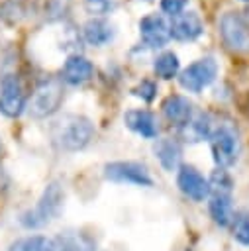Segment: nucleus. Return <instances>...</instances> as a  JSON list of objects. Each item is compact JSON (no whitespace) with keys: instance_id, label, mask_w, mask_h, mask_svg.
<instances>
[{"instance_id":"1","label":"nucleus","mask_w":249,"mask_h":251,"mask_svg":"<svg viewBox=\"0 0 249 251\" xmlns=\"http://www.w3.org/2000/svg\"><path fill=\"white\" fill-rule=\"evenodd\" d=\"M51 141L61 151H82L94 137V124L82 114H63L51 124Z\"/></svg>"},{"instance_id":"2","label":"nucleus","mask_w":249,"mask_h":251,"mask_svg":"<svg viewBox=\"0 0 249 251\" xmlns=\"http://www.w3.org/2000/svg\"><path fill=\"white\" fill-rule=\"evenodd\" d=\"M63 206H65V190L61 186V182L53 180L45 186L37 204L20 214V224L25 229H39V227L47 226L49 222L57 220L59 214L63 212Z\"/></svg>"},{"instance_id":"3","label":"nucleus","mask_w":249,"mask_h":251,"mask_svg":"<svg viewBox=\"0 0 249 251\" xmlns=\"http://www.w3.org/2000/svg\"><path fill=\"white\" fill-rule=\"evenodd\" d=\"M63 98H65L63 82L57 78H45L31 92L25 104V110L33 120H43V118L53 116L61 108Z\"/></svg>"},{"instance_id":"4","label":"nucleus","mask_w":249,"mask_h":251,"mask_svg":"<svg viewBox=\"0 0 249 251\" xmlns=\"http://www.w3.org/2000/svg\"><path fill=\"white\" fill-rule=\"evenodd\" d=\"M208 141H210V149H212V159L220 169H227L237 161L239 139H237V131L231 124L214 126V131Z\"/></svg>"},{"instance_id":"5","label":"nucleus","mask_w":249,"mask_h":251,"mask_svg":"<svg viewBox=\"0 0 249 251\" xmlns=\"http://www.w3.org/2000/svg\"><path fill=\"white\" fill-rule=\"evenodd\" d=\"M220 35L227 49L249 53V20L241 12H225L220 18Z\"/></svg>"},{"instance_id":"6","label":"nucleus","mask_w":249,"mask_h":251,"mask_svg":"<svg viewBox=\"0 0 249 251\" xmlns=\"http://www.w3.org/2000/svg\"><path fill=\"white\" fill-rule=\"evenodd\" d=\"M218 76V63L212 57H202L180 71L178 82L188 92H200L210 86Z\"/></svg>"},{"instance_id":"7","label":"nucleus","mask_w":249,"mask_h":251,"mask_svg":"<svg viewBox=\"0 0 249 251\" xmlns=\"http://www.w3.org/2000/svg\"><path fill=\"white\" fill-rule=\"evenodd\" d=\"M104 178L112 182H129L135 186H153L145 165L137 161H112L104 165Z\"/></svg>"},{"instance_id":"8","label":"nucleus","mask_w":249,"mask_h":251,"mask_svg":"<svg viewBox=\"0 0 249 251\" xmlns=\"http://www.w3.org/2000/svg\"><path fill=\"white\" fill-rule=\"evenodd\" d=\"M25 90L18 75L8 73L0 80V114L6 118H18L25 110Z\"/></svg>"},{"instance_id":"9","label":"nucleus","mask_w":249,"mask_h":251,"mask_svg":"<svg viewBox=\"0 0 249 251\" xmlns=\"http://www.w3.org/2000/svg\"><path fill=\"white\" fill-rule=\"evenodd\" d=\"M176 186L186 198L194 202H204L210 196L208 178L192 165H180L176 169Z\"/></svg>"},{"instance_id":"10","label":"nucleus","mask_w":249,"mask_h":251,"mask_svg":"<svg viewBox=\"0 0 249 251\" xmlns=\"http://www.w3.org/2000/svg\"><path fill=\"white\" fill-rule=\"evenodd\" d=\"M139 33H141V41L151 49H159L171 39L169 22L161 14H149L145 18H141Z\"/></svg>"},{"instance_id":"11","label":"nucleus","mask_w":249,"mask_h":251,"mask_svg":"<svg viewBox=\"0 0 249 251\" xmlns=\"http://www.w3.org/2000/svg\"><path fill=\"white\" fill-rule=\"evenodd\" d=\"M169 31L173 39L178 41H194L202 35L204 24L196 12H180L171 18L169 22Z\"/></svg>"},{"instance_id":"12","label":"nucleus","mask_w":249,"mask_h":251,"mask_svg":"<svg viewBox=\"0 0 249 251\" xmlns=\"http://www.w3.org/2000/svg\"><path fill=\"white\" fill-rule=\"evenodd\" d=\"M92 76H94V65H92L86 57H82V55H78V53L69 55L67 61L63 63L61 78H63L67 84L78 86V84L88 82Z\"/></svg>"},{"instance_id":"13","label":"nucleus","mask_w":249,"mask_h":251,"mask_svg":"<svg viewBox=\"0 0 249 251\" xmlns=\"http://www.w3.org/2000/svg\"><path fill=\"white\" fill-rule=\"evenodd\" d=\"M161 110H163V114H165V118L173 124V126H176V127H184L188 122H190V118L194 116V106H192V102L186 98V96H182V94H171V96H167L165 100H163V104H161Z\"/></svg>"},{"instance_id":"14","label":"nucleus","mask_w":249,"mask_h":251,"mask_svg":"<svg viewBox=\"0 0 249 251\" xmlns=\"http://www.w3.org/2000/svg\"><path fill=\"white\" fill-rule=\"evenodd\" d=\"M124 124L125 127H129L133 133L145 137V139H155L159 133V126H157V118L153 112L145 110V108H133L127 110L124 114Z\"/></svg>"},{"instance_id":"15","label":"nucleus","mask_w":249,"mask_h":251,"mask_svg":"<svg viewBox=\"0 0 249 251\" xmlns=\"http://www.w3.org/2000/svg\"><path fill=\"white\" fill-rule=\"evenodd\" d=\"M153 153L157 157V161L161 163V167L169 173L176 171L180 167V159H182V147L176 139L173 137H161L153 143Z\"/></svg>"},{"instance_id":"16","label":"nucleus","mask_w":249,"mask_h":251,"mask_svg":"<svg viewBox=\"0 0 249 251\" xmlns=\"http://www.w3.org/2000/svg\"><path fill=\"white\" fill-rule=\"evenodd\" d=\"M114 25L104 18H90L82 25V37L92 47H104L114 39Z\"/></svg>"},{"instance_id":"17","label":"nucleus","mask_w":249,"mask_h":251,"mask_svg":"<svg viewBox=\"0 0 249 251\" xmlns=\"http://www.w3.org/2000/svg\"><path fill=\"white\" fill-rule=\"evenodd\" d=\"M57 251H98L96 241L78 229H65L55 237Z\"/></svg>"},{"instance_id":"18","label":"nucleus","mask_w":249,"mask_h":251,"mask_svg":"<svg viewBox=\"0 0 249 251\" xmlns=\"http://www.w3.org/2000/svg\"><path fill=\"white\" fill-rule=\"evenodd\" d=\"M214 131V120L210 114L206 112H198L190 118V122L182 127V135L186 141H192V143H198V141H204V139H210Z\"/></svg>"},{"instance_id":"19","label":"nucleus","mask_w":249,"mask_h":251,"mask_svg":"<svg viewBox=\"0 0 249 251\" xmlns=\"http://www.w3.org/2000/svg\"><path fill=\"white\" fill-rule=\"evenodd\" d=\"M208 210H210L214 224H218L220 227L231 226V220L235 214L231 194H210L208 196Z\"/></svg>"},{"instance_id":"20","label":"nucleus","mask_w":249,"mask_h":251,"mask_svg":"<svg viewBox=\"0 0 249 251\" xmlns=\"http://www.w3.org/2000/svg\"><path fill=\"white\" fill-rule=\"evenodd\" d=\"M8 251H57V243L47 235H25L14 239Z\"/></svg>"},{"instance_id":"21","label":"nucleus","mask_w":249,"mask_h":251,"mask_svg":"<svg viewBox=\"0 0 249 251\" xmlns=\"http://www.w3.org/2000/svg\"><path fill=\"white\" fill-rule=\"evenodd\" d=\"M178 69H180V63H178V57L176 53L173 51H163L161 55L155 57V63H153V71L157 76L165 78V80H171L178 75Z\"/></svg>"},{"instance_id":"22","label":"nucleus","mask_w":249,"mask_h":251,"mask_svg":"<svg viewBox=\"0 0 249 251\" xmlns=\"http://www.w3.org/2000/svg\"><path fill=\"white\" fill-rule=\"evenodd\" d=\"M208 184H210V194H231V190H233L231 175L220 167H216L212 171V175L208 176Z\"/></svg>"},{"instance_id":"23","label":"nucleus","mask_w":249,"mask_h":251,"mask_svg":"<svg viewBox=\"0 0 249 251\" xmlns=\"http://www.w3.org/2000/svg\"><path fill=\"white\" fill-rule=\"evenodd\" d=\"M231 235L237 243L249 245V210H239L231 220Z\"/></svg>"},{"instance_id":"24","label":"nucleus","mask_w":249,"mask_h":251,"mask_svg":"<svg viewBox=\"0 0 249 251\" xmlns=\"http://www.w3.org/2000/svg\"><path fill=\"white\" fill-rule=\"evenodd\" d=\"M69 6H71V0H41V14L49 22L61 20L69 12Z\"/></svg>"},{"instance_id":"25","label":"nucleus","mask_w":249,"mask_h":251,"mask_svg":"<svg viewBox=\"0 0 249 251\" xmlns=\"http://www.w3.org/2000/svg\"><path fill=\"white\" fill-rule=\"evenodd\" d=\"M131 94L137 96V98H141L143 102H153L155 96H157V84L153 80L145 78V80H141L139 84H135L131 88Z\"/></svg>"},{"instance_id":"26","label":"nucleus","mask_w":249,"mask_h":251,"mask_svg":"<svg viewBox=\"0 0 249 251\" xmlns=\"http://www.w3.org/2000/svg\"><path fill=\"white\" fill-rule=\"evenodd\" d=\"M116 2L114 0H84V8L88 14H92L94 18H100V16H106L114 10Z\"/></svg>"},{"instance_id":"27","label":"nucleus","mask_w":249,"mask_h":251,"mask_svg":"<svg viewBox=\"0 0 249 251\" xmlns=\"http://www.w3.org/2000/svg\"><path fill=\"white\" fill-rule=\"evenodd\" d=\"M184 6H186V0H161V10L171 16L184 12Z\"/></svg>"},{"instance_id":"28","label":"nucleus","mask_w":249,"mask_h":251,"mask_svg":"<svg viewBox=\"0 0 249 251\" xmlns=\"http://www.w3.org/2000/svg\"><path fill=\"white\" fill-rule=\"evenodd\" d=\"M243 2H249V0H243Z\"/></svg>"}]
</instances>
